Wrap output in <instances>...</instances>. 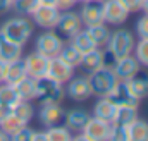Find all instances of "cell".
Returning <instances> with one entry per match:
<instances>
[{"mask_svg":"<svg viewBox=\"0 0 148 141\" xmlns=\"http://www.w3.org/2000/svg\"><path fill=\"white\" fill-rule=\"evenodd\" d=\"M28 74H26V69H24V62H23V59H19V60H14V62H10V64H7V72H5V79H3V83H7V84H17L21 79H24Z\"/></svg>","mask_w":148,"mask_h":141,"instance_id":"23","label":"cell"},{"mask_svg":"<svg viewBox=\"0 0 148 141\" xmlns=\"http://www.w3.org/2000/svg\"><path fill=\"white\" fill-rule=\"evenodd\" d=\"M66 84H67L66 95L74 102H84L91 97V88H90L88 76H73Z\"/></svg>","mask_w":148,"mask_h":141,"instance_id":"12","label":"cell"},{"mask_svg":"<svg viewBox=\"0 0 148 141\" xmlns=\"http://www.w3.org/2000/svg\"><path fill=\"white\" fill-rule=\"evenodd\" d=\"M64 114L66 112L62 110L60 103H48V105H41L38 112V119L45 127H50V126L60 124L64 120Z\"/></svg>","mask_w":148,"mask_h":141,"instance_id":"16","label":"cell"},{"mask_svg":"<svg viewBox=\"0 0 148 141\" xmlns=\"http://www.w3.org/2000/svg\"><path fill=\"white\" fill-rule=\"evenodd\" d=\"M140 69H141V64L131 53V55H126V57L117 59V62H115V66H114L112 70H114L117 81H127L129 77H133Z\"/></svg>","mask_w":148,"mask_h":141,"instance_id":"15","label":"cell"},{"mask_svg":"<svg viewBox=\"0 0 148 141\" xmlns=\"http://www.w3.org/2000/svg\"><path fill=\"white\" fill-rule=\"evenodd\" d=\"M59 57H60L62 60H66L69 66H73L74 69H76V67H79V64H81L83 53L74 47L71 41H67V43H64V47H62V50H60Z\"/></svg>","mask_w":148,"mask_h":141,"instance_id":"27","label":"cell"},{"mask_svg":"<svg viewBox=\"0 0 148 141\" xmlns=\"http://www.w3.org/2000/svg\"><path fill=\"white\" fill-rule=\"evenodd\" d=\"M36 84L38 81L26 76L24 79H21L17 84H14V90L17 93V97L21 100H26V102H33L36 98Z\"/></svg>","mask_w":148,"mask_h":141,"instance_id":"21","label":"cell"},{"mask_svg":"<svg viewBox=\"0 0 148 141\" xmlns=\"http://www.w3.org/2000/svg\"><path fill=\"white\" fill-rule=\"evenodd\" d=\"M10 112H12L10 108H7V107L0 105V122H2V120H3V119H5V117L9 115V114H10Z\"/></svg>","mask_w":148,"mask_h":141,"instance_id":"42","label":"cell"},{"mask_svg":"<svg viewBox=\"0 0 148 141\" xmlns=\"http://www.w3.org/2000/svg\"><path fill=\"white\" fill-rule=\"evenodd\" d=\"M136 33L140 38H148V14L141 16L136 21Z\"/></svg>","mask_w":148,"mask_h":141,"instance_id":"36","label":"cell"},{"mask_svg":"<svg viewBox=\"0 0 148 141\" xmlns=\"http://www.w3.org/2000/svg\"><path fill=\"white\" fill-rule=\"evenodd\" d=\"M66 97V90H64V84L53 81V79H48V77H43V79H38L36 84V100L41 105H48V103H62Z\"/></svg>","mask_w":148,"mask_h":141,"instance_id":"4","label":"cell"},{"mask_svg":"<svg viewBox=\"0 0 148 141\" xmlns=\"http://www.w3.org/2000/svg\"><path fill=\"white\" fill-rule=\"evenodd\" d=\"M77 3V0H55V7H59L60 10H69Z\"/></svg>","mask_w":148,"mask_h":141,"instance_id":"39","label":"cell"},{"mask_svg":"<svg viewBox=\"0 0 148 141\" xmlns=\"http://www.w3.org/2000/svg\"><path fill=\"white\" fill-rule=\"evenodd\" d=\"M138 119V108L136 107H117L115 115L112 119V124L119 126H129Z\"/></svg>","mask_w":148,"mask_h":141,"instance_id":"25","label":"cell"},{"mask_svg":"<svg viewBox=\"0 0 148 141\" xmlns=\"http://www.w3.org/2000/svg\"><path fill=\"white\" fill-rule=\"evenodd\" d=\"M107 98L110 100L115 107H136L140 105V98L131 91V88L127 86L126 81H117L115 86L112 88V91L107 95Z\"/></svg>","mask_w":148,"mask_h":141,"instance_id":"9","label":"cell"},{"mask_svg":"<svg viewBox=\"0 0 148 141\" xmlns=\"http://www.w3.org/2000/svg\"><path fill=\"white\" fill-rule=\"evenodd\" d=\"M110 134V122L90 117L86 126L83 127L81 133H77L76 140H90V141H100V140H109Z\"/></svg>","mask_w":148,"mask_h":141,"instance_id":"7","label":"cell"},{"mask_svg":"<svg viewBox=\"0 0 148 141\" xmlns=\"http://www.w3.org/2000/svg\"><path fill=\"white\" fill-rule=\"evenodd\" d=\"M24 62V69L26 74L33 79H43L47 76V67H48V57L38 53V52H31L28 57L23 59Z\"/></svg>","mask_w":148,"mask_h":141,"instance_id":"14","label":"cell"},{"mask_svg":"<svg viewBox=\"0 0 148 141\" xmlns=\"http://www.w3.org/2000/svg\"><path fill=\"white\" fill-rule=\"evenodd\" d=\"M60 9L55 5H43L38 3L36 9L29 14V19L33 21V24L40 26L41 29H55V24L60 17Z\"/></svg>","mask_w":148,"mask_h":141,"instance_id":"6","label":"cell"},{"mask_svg":"<svg viewBox=\"0 0 148 141\" xmlns=\"http://www.w3.org/2000/svg\"><path fill=\"white\" fill-rule=\"evenodd\" d=\"M86 31L90 33L91 40L95 41V45L98 48H105L109 38H110V28L105 24V23H100V24H95V26H88Z\"/></svg>","mask_w":148,"mask_h":141,"instance_id":"24","label":"cell"},{"mask_svg":"<svg viewBox=\"0 0 148 141\" xmlns=\"http://www.w3.org/2000/svg\"><path fill=\"white\" fill-rule=\"evenodd\" d=\"M127 17H129V12L124 9L121 0H103V23L105 24L119 26L126 23Z\"/></svg>","mask_w":148,"mask_h":141,"instance_id":"13","label":"cell"},{"mask_svg":"<svg viewBox=\"0 0 148 141\" xmlns=\"http://www.w3.org/2000/svg\"><path fill=\"white\" fill-rule=\"evenodd\" d=\"M64 38L59 35L55 29H45L41 35H38L36 41H35V52L52 59L57 57L64 47Z\"/></svg>","mask_w":148,"mask_h":141,"instance_id":"5","label":"cell"},{"mask_svg":"<svg viewBox=\"0 0 148 141\" xmlns=\"http://www.w3.org/2000/svg\"><path fill=\"white\" fill-rule=\"evenodd\" d=\"M5 72H7V62H3L0 59V83H3L5 79Z\"/></svg>","mask_w":148,"mask_h":141,"instance_id":"41","label":"cell"},{"mask_svg":"<svg viewBox=\"0 0 148 141\" xmlns=\"http://www.w3.org/2000/svg\"><path fill=\"white\" fill-rule=\"evenodd\" d=\"M38 2L43 5H55V0H38Z\"/></svg>","mask_w":148,"mask_h":141,"instance_id":"43","label":"cell"},{"mask_svg":"<svg viewBox=\"0 0 148 141\" xmlns=\"http://www.w3.org/2000/svg\"><path fill=\"white\" fill-rule=\"evenodd\" d=\"M38 3H40L38 0H16L12 10H14L17 16H28V17H29V14L36 9Z\"/></svg>","mask_w":148,"mask_h":141,"instance_id":"33","label":"cell"},{"mask_svg":"<svg viewBox=\"0 0 148 141\" xmlns=\"http://www.w3.org/2000/svg\"><path fill=\"white\" fill-rule=\"evenodd\" d=\"M121 2H122L124 9H126L129 14L140 12V10H141V3H143V0H121Z\"/></svg>","mask_w":148,"mask_h":141,"instance_id":"37","label":"cell"},{"mask_svg":"<svg viewBox=\"0 0 148 141\" xmlns=\"http://www.w3.org/2000/svg\"><path fill=\"white\" fill-rule=\"evenodd\" d=\"M12 114L17 115L24 124H29V120L35 117V108H33V105H31V102L21 100V102H17L16 107L12 108Z\"/></svg>","mask_w":148,"mask_h":141,"instance_id":"31","label":"cell"},{"mask_svg":"<svg viewBox=\"0 0 148 141\" xmlns=\"http://www.w3.org/2000/svg\"><path fill=\"white\" fill-rule=\"evenodd\" d=\"M134 45H136L134 35L127 28H119L115 31H110V38H109L105 48L115 59H121V57L131 55L134 50Z\"/></svg>","mask_w":148,"mask_h":141,"instance_id":"2","label":"cell"},{"mask_svg":"<svg viewBox=\"0 0 148 141\" xmlns=\"http://www.w3.org/2000/svg\"><path fill=\"white\" fill-rule=\"evenodd\" d=\"M2 140H10V138H9V136H7V134L0 129V141H2Z\"/></svg>","mask_w":148,"mask_h":141,"instance_id":"45","label":"cell"},{"mask_svg":"<svg viewBox=\"0 0 148 141\" xmlns=\"http://www.w3.org/2000/svg\"><path fill=\"white\" fill-rule=\"evenodd\" d=\"M109 140L129 141V126H119V124H112L110 122V134H109Z\"/></svg>","mask_w":148,"mask_h":141,"instance_id":"34","label":"cell"},{"mask_svg":"<svg viewBox=\"0 0 148 141\" xmlns=\"http://www.w3.org/2000/svg\"><path fill=\"white\" fill-rule=\"evenodd\" d=\"M83 28L84 26H83L81 17H79V12H74L71 9L60 12V17H59V21L55 24V31L62 36V38H67V40H71Z\"/></svg>","mask_w":148,"mask_h":141,"instance_id":"8","label":"cell"},{"mask_svg":"<svg viewBox=\"0 0 148 141\" xmlns=\"http://www.w3.org/2000/svg\"><path fill=\"white\" fill-rule=\"evenodd\" d=\"M88 76V81H90V88H91V95L93 97H107L112 91V88L115 86L117 83V77L114 74L112 69H107V67H100V69L93 70Z\"/></svg>","mask_w":148,"mask_h":141,"instance_id":"3","label":"cell"},{"mask_svg":"<svg viewBox=\"0 0 148 141\" xmlns=\"http://www.w3.org/2000/svg\"><path fill=\"white\" fill-rule=\"evenodd\" d=\"M83 26H95L103 23V0H86L79 10Z\"/></svg>","mask_w":148,"mask_h":141,"instance_id":"11","label":"cell"},{"mask_svg":"<svg viewBox=\"0 0 148 141\" xmlns=\"http://www.w3.org/2000/svg\"><path fill=\"white\" fill-rule=\"evenodd\" d=\"M23 126H26V124H24L17 115H14L12 112H10V114L2 120V122H0V129H2L9 138H12V136H14V134L23 127Z\"/></svg>","mask_w":148,"mask_h":141,"instance_id":"29","label":"cell"},{"mask_svg":"<svg viewBox=\"0 0 148 141\" xmlns=\"http://www.w3.org/2000/svg\"><path fill=\"white\" fill-rule=\"evenodd\" d=\"M79 67L84 70L86 74L93 72V70L103 67V48H93L86 53H83V59H81V64Z\"/></svg>","mask_w":148,"mask_h":141,"instance_id":"19","label":"cell"},{"mask_svg":"<svg viewBox=\"0 0 148 141\" xmlns=\"http://www.w3.org/2000/svg\"><path fill=\"white\" fill-rule=\"evenodd\" d=\"M35 133H36V131H33V129L26 124V126H23V127H21V129L12 136V138H10V140H17V141H19V140H21V141L35 140Z\"/></svg>","mask_w":148,"mask_h":141,"instance_id":"35","label":"cell"},{"mask_svg":"<svg viewBox=\"0 0 148 141\" xmlns=\"http://www.w3.org/2000/svg\"><path fill=\"white\" fill-rule=\"evenodd\" d=\"M115 110H117V107L114 105L107 97H102V98H98V102L93 107V117L112 122V119L115 115Z\"/></svg>","mask_w":148,"mask_h":141,"instance_id":"22","label":"cell"},{"mask_svg":"<svg viewBox=\"0 0 148 141\" xmlns=\"http://www.w3.org/2000/svg\"><path fill=\"white\" fill-rule=\"evenodd\" d=\"M141 10H143L145 14H148V0H143V3H141Z\"/></svg>","mask_w":148,"mask_h":141,"instance_id":"44","label":"cell"},{"mask_svg":"<svg viewBox=\"0 0 148 141\" xmlns=\"http://www.w3.org/2000/svg\"><path fill=\"white\" fill-rule=\"evenodd\" d=\"M77 2H86V0H77Z\"/></svg>","mask_w":148,"mask_h":141,"instance_id":"46","label":"cell"},{"mask_svg":"<svg viewBox=\"0 0 148 141\" xmlns=\"http://www.w3.org/2000/svg\"><path fill=\"white\" fill-rule=\"evenodd\" d=\"M0 31L14 43L24 47L33 36V21L28 16H16V17L7 19L0 26Z\"/></svg>","mask_w":148,"mask_h":141,"instance_id":"1","label":"cell"},{"mask_svg":"<svg viewBox=\"0 0 148 141\" xmlns=\"http://www.w3.org/2000/svg\"><path fill=\"white\" fill-rule=\"evenodd\" d=\"M129 141H148V122L136 119L129 124Z\"/></svg>","mask_w":148,"mask_h":141,"instance_id":"28","label":"cell"},{"mask_svg":"<svg viewBox=\"0 0 148 141\" xmlns=\"http://www.w3.org/2000/svg\"><path fill=\"white\" fill-rule=\"evenodd\" d=\"M14 2L16 0H0V10H12V7H14Z\"/></svg>","mask_w":148,"mask_h":141,"instance_id":"40","label":"cell"},{"mask_svg":"<svg viewBox=\"0 0 148 141\" xmlns=\"http://www.w3.org/2000/svg\"><path fill=\"white\" fill-rule=\"evenodd\" d=\"M71 43H73L74 47L81 52V53H86V52H90V50H93V48H97V45H95V41L91 40V36L90 33L86 31V29H79L76 35L69 40Z\"/></svg>","mask_w":148,"mask_h":141,"instance_id":"26","label":"cell"},{"mask_svg":"<svg viewBox=\"0 0 148 141\" xmlns=\"http://www.w3.org/2000/svg\"><path fill=\"white\" fill-rule=\"evenodd\" d=\"M126 83H127V86L131 88V91H133L140 100H143V98L148 97V72L140 69L133 77H129Z\"/></svg>","mask_w":148,"mask_h":141,"instance_id":"20","label":"cell"},{"mask_svg":"<svg viewBox=\"0 0 148 141\" xmlns=\"http://www.w3.org/2000/svg\"><path fill=\"white\" fill-rule=\"evenodd\" d=\"M74 76V67L69 66L66 60H62L59 55L48 59V67H47V76L48 79H53L60 84H66Z\"/></svg>","mask_w":148,"mask_h":141,"instance_id":"10","label":"cell"},{"mask_svg":"<svg viewBox=\"0 0 148 141\" xmlns=\"http://www.w3.org/2000/svg\"><path fill=\"white\" fill-rule=\"evenodd\" d=\"M115 62H117V59L112 55L107 48H103V67H107V69H114Z\"/></svg>","mask_w":148,"mask_h":141,"instance_id":"38","label":"cell"},{"mask_svg":"<svg viewBox=\"0 0 148 141\" xmlns=\"http://www.w3.org/2000/svg\"><path fill=\"white\" fill-rule=\"evenodd\" d=\"M90 117H91V115H90L86 110H83V108H74V110H69V112L64 114V124H66V127H67L73 134H77V133L83 131V127L86 126V122H88Z\"/></svg>","mask_w":148,"mask_h":141,"instance_id":"17","label":"cell"},{"mask_svg":"<svg viewBox=\"0 0 148 141\" xmlns=\"http://www.w3.org/2000/svg\"><path fill=\"white\" fill-rule=\"evenodd\" d=\"M133 53L141 64V67H148V38H140V41H136Z\"/></svg>","mask_w":148,"mask_h":141,"instance_id":"32","label":"cell"},{"mask_svg":"<svg viewBox=\"0 0 148 141\" xmlns=\"http://www.w3.org/2000/svg\"><path fill=\"white\" fill-rule=\"evenodd\" d=\"M45 134H47V140H50V141H67V140H73L74 138V134L66 126H59V124L47 127Z\"/></svg>","mask_w":148,"mask_h":141,"instance_id":"30","label":"cell"},{"mask_svg":"<svg viewBox=\"0 0 148 141\" xmlns=\"http://www.w3.org/2000/svg\"><path fill=\"white\" fill-rule=\"evenodd\" d=\"M0 59L7 64L23 59V47L9 40L2 31H0Z\"/></svg>","mask_w":148,"mask_h":141,"instance_id":"18","label":"cell"}]
</instances>
